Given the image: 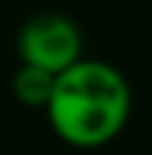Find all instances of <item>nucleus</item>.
<instances>
[{"mask_svg": "<svg viewBox=\"0 0 152 155\" xmlns=\"http://www.w3.org/2000/svg\"><path fill=\"white\" fill-rule=\"evenodd\" d=\"M45 116L63 143L101 149L114 143L131 119L128 78L107 60L81 57L54 78Z\"/></svg>", "mask_w": 152, "mask_h": 155, "instance_id": "obj_1", "label": "nucleus"}, {"mask_svg": "<svg viewBox=\"0 0 152 155\" xmlns=\"http://www.w3.org/2000/svg\"><path fill=\"white\" fill-rule=\"evenodd\" d=\"M18 57L27 66H39L51 75H60L84 57L81 27L63 12H39L21 27Z\"/></svg>", "mask_w": 152, "mask_h": 155, "instance_id": "obj_2", "label": "nucleus"}, {"mask_svg": "<svg viewBox=\"0 0 152 155\" xmlns=\"http://www.w3.org/2000/svg\"><path fill=\"white\" fill-rule=\"evenodd\" d=\"M54 78L57 75H51L39 66L21 63L12 75V96L24 107H45L48 98H51V90H54Z\"/></svg>", "mask_w": 152, "mask_h": 155, "instance_id": "obj_3", "label": "nucleus"}]
</instances>
